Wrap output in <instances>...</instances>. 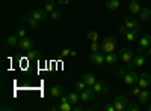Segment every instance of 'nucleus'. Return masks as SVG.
<instances>
[{
	"label": "nucleus",
	"mask_w": 151,
	"mask_h": 111,
	"mask_svg": "<svg viewBox=\"0 0 151 111\" xmlns=\"http://www.w3.org/2000/svg\"><path fill=\"white\" fill-rule=\"evenodd\" d=\"M118 54H119V60L122 62V63H125V65L130 63V62L133 60V57H134V53L130 50V48H121Z\"/></svg>",
	"instance_id": "39448f33"
},
{
	"label": "nucleus",
	"mask_w": 151,
	"mask_h": 111,
	"mask_svg": "<svg viewBox=\"0 0 151 111\" xmlns=\"http://www.w3.org/2000/svg\"><path fill=\"white\" fill-rule=\"evenodd\" d=\"M73 110H74V111H80L82 107H79V105H76V104H74V105H73Z\"/></svg>",
	"instance_id": "a19ab883"
},
{
	"label": "nucleus",
	"mask_w": 151,
	"mask_h": 111,
	"mask_svg": "<svg viewBox=\"0 0 151 111\" xmlns=\"http://www.w3.org/2000/svg\"><path fill=\"white\" fill-rule=\"evenodd\" d=\"M141 9H142V6L137 0H132V2L129 3V12L130 14H139Z\"/></svg>",
	"instance_id": "f3484780"
},
{
	"label": "nucleus",
	"mask_w": 151,
	"mask_h": 111,
	"mask_svg": "<svg viewBox=\"0 0 151 111\" xmlns=\"http://www.w3.org/2000/svg\"><path fill=\"white\" fill-rule=\"evenodd\" d=\"M98 32L97 30H92V32H89L88 33V39H89L91 42H95V41H98Z\"/></svg>",
	"instance_id": "7c9ffc66"
},
{
	"label": "nucleus",
	"mask_w": 151,
	"mask_h": 111,
	"mask_svg": "<svg viewBox=\"0 0 151 111\" xmlns=\"http://www.w3.org/2000/svg\"><path fill=\"white\" fill-rule=\"evenodd\" d=\"M124 84L125 86H129V87H132V86L137 84V80H139V75L134 72V71H127L125 72V75H124Z\"/></svg>",
	"instance_id": "20e7f679"
},
{
	"label": "nucleus",
	"mask_w": 151,
	"mask_h": 111,
	"mask_svg": "<svg viewBox=\"0 0 151 111\" xmlns=\"http://www.w3.org/2000/svg\"><path fill=\"white\" fill-rule=\"evenodd\" d=\"M106 110H107V111H116V110H115V105H113V102H112V104H106Z\"/></svg>",
	"instance_id": "58836bf2"
},
{
	"label": "nucleus",
	"mask_w": 151,
	"mask_h": 111,
	"mask_svg": "<svg viewBox=\"0 0 151 111\" xmlns=\"http://www.w3.org/2000/svg\"><path fill=\"white\" fill-rule=\"evenodd\" d=\"M80 93V101L82 102H91L92 99H94V90H92V87H86L83 92H79Z\"/></svg>",
	"instance_id": "9d476101"
},
{
	"label": "nucleus",
	"mask_w": 151,
	"mask_h": 111,
	"mask_svg": "<svg viewBox=\"0 0 151 111\" xmlns=\"http://www.w3.org/2000/svg\"><path fill=\"white\" fill-rule=\"evenodd\" d=\"M151 17V9L150 8H142L139 12V20L141 21H148Z\"/></svg>",
	"instance_id": "412c9836"
},
{
	"label": "nucleus",
	"mask_w": 151,
	"mask_h": 111,
	"mask_svg": "<svg viewBox=\"0 0 151 111\" xmlns=\"http://www.w3.org/2000/svg\"><path fill=\"white\" fill-rule=\"evenodd\" d=\"M148 110H150V111H151V104H150V105H148Z\"/></svg>",
	"instance_id": "37998d69"
},
{
	"label": "nucleus",
	"mask_w": 151,
	"mask_h": 111,
	"mask_svg": "<svg viewBox=\"0 0 151 111\" xmlns=\"http://www.w3.org/2000/svg\"><path fill=\"white\" fill-rule=\"evenodd\" d=\"M124 26L127 27L129 30H132V29H136L139 24H137V20L136 18H133V17H127L124 20Z\"/></svg>",
	"instance_id": "a211bd4d"
},
{
	"label": "nucleus",
	"mask_w": 151,
	"mask_h": 111,
	"mask_svg": "<svg viewBox=\"0 0 151 111\" xmlns=\"http://www.w3.org/2000/svg\"><path fill=\"white\" fill-rule=\"evenodd\" d=\"M50 18L52 20H59L60 18V12L59 11H53L52 14H50Z\"/></svg>",
	"instance_id": "f704fd0d"
},
{
	"label": "nucleus",
	"mask_w": 151,
	"mask_h": 111,
	"mask_svg": "<svg viewBox=\"0 0 151 111\" xmlns=\"http://www.w3.org/2000/svg\"><path fill=\"white\" fill-rule=\"evenodd\" d=\"M77 56V51H74V50H71V57H76Z\"/></svg>",
	"instance_id": "79ce46f5"
},
{
	"label": "nucleus",
	"mask_w": 151,
	"mask_h": 111,
	"mask_svg": "<svg viewBox=\"0 0 151 111\" xmlns=\"http://www.w3.org/2000/svg\"><path fill=\"white\" fill-rule=\"evenodd\" d=\"M92 90L95 93H107L109 92V84H106L103 80H97V83L92 86Z\"/></svg>",
	"instance_id": "6e6552de"
},
{
	"label": "nucleus",
	"mask_w": 151,
	"mask_h": 111,
	"mask_svg": "<svg viewBox=\"0 0 151 111\" xmlns=\"http://www.w3.org/2000/svg\"><path fill=\"white\" fill-rule=\"evenodd\" d=\"M118 32H119L121 35H125V33H127V32H129V29H127V27H125V26H124V23H122V24H121V26L118 27Z\"/></svg>",
	"instance_id": "c9c22d12"
},
{
	"label": "nucleus",
	"mask_w": 151,
	"mask_h": 111,
	"mask_svg": "<svg viewBox=\"0 0 151 111\" xmlns=\"http://www.w3.org/2000/svg\"><path fill=\"white\" fill-rule=\"evenodd\" d=\"M113 105H115L116 111H125L127 110V105H129V101L124 95H118L115 99H113Z\"/></svg>",
	"instance_id": "f03ea898"
},
{
	"label": "nucleus",
	"mask_w": 151,
	"mask_h": 111,
	"mask_svg": "<svg viewBox=\"0 0 151 111\" xmlns=\"http://www.w3.org/2000/svg\"><path fill=\"white\" fill-rule=\"evenodd\" d=\"M68 101L74 105V104H77V102H80V93L76 90V92H71L70 95H68Z\"/></svg>",
	"instance_id": "5701e85b"
},
{
	"label": "nucleus",
	"mask_w": 151,
	"mask_h": 111,
	"mask_svg": "<svg viewBox=\"0 0 151 111\" xmlns=\"http://www.w3.org/2000/svg\"><path fill=\"white\" fill-rule=\"evenodd\" d=\"M125 72H127V69H122V68H119V69H118V77L124 78V75H125Z\"/></svg>",
	"instance_id": "4c0bfd02"
},
{
	"label": "nucleus",
	"mask_w": 151,
	"mask_h": 111,
	"mask_svg": "<svg viewBox=\"0 0 151 111\" xmlns=\"http://www.w3.org/2000/svg\"><path fill=\"white\" fill-rule=\"evenodd\" d=\"M55 5H56L55 0H47V2H45V5H44V11L47 12L48 15H50V14H52V12L55 11Z\"/></svg>",
	"instance_id": "393cba45"
},
{
	"label": "nucleus",
	"mask_w": 151,
	"mask_h": 111,
	"mask_svg": "<svg viewBox=\"0 0 151 111\" xmlns=\"http://www.w3.org/2000/svg\"><path fill=\"white\" fill-rule=\"evenodd\" d=\"M101 50V44H98V41L91 42V51H100Z\"/></svg>",
	"instance_id": "2f4dec72"
},
{
	"label": "nucleus",
	"mask_w": 151,
	"mask_h": 111,
	"mask_svg": "<svg viewBox=\"0 0 151 111\" xmlns=\"http://www.w3.org/2000/svg\"><path fill=\"white\" fill-rule=\"evenodd\" d=\"M21 20H23V21H26V23L29 24V26H30V27H33V29H36L38 26H40V21L35 20V18H33L30 14H29V15H24V17H21Z\"/></svg>",
	"instance_id": "aec40b11"
},
{
	"label": "nucleus",
	"mask_w": 151,
	"mask_h": 111,
	"mask_svg": "<svg viewBox=\"0 0 151 111\" xmlns=\"http://www.w3.org/2000/svg\"><path fill=\"white\" fill-rule=\"evenodd\" d=\"M106 8L109 11H118L119 9V0H106Z\"/></svg>",
	"instance_id": "4be33fe9"
},
{
	"label": "nucleus",
	"mask_w": 151,
	"mask_h": 111,
	"mask_svg": "<svg viewBox=\"0 0 151 111\" xmlns=\"http://www.w3.org/2000/svg\"><path fill=\"white\" fill-rule=\"evenodd\" d=\"M88 87L86 86V83L83 81V80H79V81H76V84H74V89L77 90V92H83L85 89Z\"/></svg>",
	"instance_id": "cd10ccee"
},
{
	"label": "nucleus",
	"mask_w": 151,
	"mask_h": 111,
	"mask_svg": "<svg viewBox=\"0 0 151 111\" xmlns=\"http://www.w3.org/2000/svg\"><path fill=\"white\" fill-rule=\"evenodd\" d=\"M150 98H151V92L148 89H142V92L139 93V96H137V99H139L137 102H139L141 105H145V104H148Z\"/></svg>",
	"instance_id": "ddd939ff"
},
{
	"label": "nucleus",
	"mask_w": 151,
	"mask_h": 111,
	"mask_svg": "<svg viewBox=\"0 0 151 111\" xmlns=\"http://www.w3.org/2000/svg\"><path fill=\"white\" fill-rule=\"evenodd\" d=\"M104 57H106V54L101 51H92L91 54H89V62L91 63H94V65H97V66H100V65H104L106 63V60H104Z\"/></svg>",
	"instance_id": "7ed1b4c3"
},
{
	"label": "nucleus",
	"mask_w": 151,
	"mask_h": 111,
	"mask_svg": "<svg viewBox=\"0 0 151 111\" xmlns=\"http://www.w3.org/2000/svg\"><path fill=\"white\" fill-rule=\"evenodd\" d=\"M104 60H106V65H116L119 62V54L115 53V51H113V53H107Z\"/></svg>",
	"instance_id": "4468645a"
},
{
	"label": "nucleus",
	"mask_w": 151,
	"mask_h": 111,
	"mask_svg": "<svg viewBox=\"0 0 151 111\" xmlns=\"http://www.w3.org/2000/svg\"><path fill=\"white\" fill-rule=\"evenodd\" d=\"M59 111H71L73 110V104L68 101V102H59Z\"/></svg>",
	"instance_id": "a878e982"
},
{
	"label": "nucleus",
	"mask_w": 151,
	"mask_h": 111,
	"mask_svg": "<svg viewBox=\"0 0 151 111\" xmlns=\"http://www.w3.org/2000/svg\"><path fill=\"white\" fill-rule=\"evenodd\" d=\"M62 95H64V87H62L60 84H56L50 89V96L52 98H60Z\"/></svg>",
	"instance_id": "dca6fc26"
},
{
	"label": "nucleus",
	"mask_w": 151,
	"mask_h": 111,
	"mask_svg": "<svg viewBox=\"0 0 151 111\" xmlns=\"http://www.w3.org/2000/svg\"><path fill=\"white\" fill-rule=\"evenodd\" d=\"M134 68H136V65L133 63V60L130 62V63H127V65H125V69H127V71H134Z\"/></svg>",
	"instance_id": "e433bc0d"
},
{
	"label": "nucleus",
	"mask_w": 151,
	"mask_h": 111,
	"mask_svg": "<svg viewBox=\"0 0 151 111\" xmlns=\"http://www.w3.org/2000/svg\"><path fill=\"white\" fill-rule=\"evenodd\" d=\"M18 47H20V50L21 51H29V50H32L33 48V41L30 39V38H20V41H18Z\"/></svg>",
	"instance_id": "0eeeda50"
},
{
	"label": "nucleus",
	"mask_w": 151,
	"mask_h": 111,
	"mask_svg": "<svg viewBox=\"0 0 151 111\" xmlns=\"http://www.w3.org/2000/svg\"><path fill=\"white\" fill-rule=\"evenodd\" d=\"M137 84L141 86L142 89H148L150 86H151V75L148 72H144L139 75V80H137Z\"/></svg>",
	"instance_id": "1a4fd4ad"
},
{
	"label": "nucleus",
	"mask_w": 151,
	"mask_h": 111,
	"mask_svg": "<svg viewBox=\"0 0 151 111\" xmlns=\"http://www.w3.org/2000/svg\"><path fill=\"white\" fill-rule=\"evenodd\" d=\"M30 15L35 18V20H38V21H44L47 17H48V14H47V12L44 11V8H40V9H35V11H32L30 12Z\"/></svg>",
	"instance_id": "f8f14e48"
},
{
	"label": "nucleus",
	"mask_w": 151,
	"mask_h": 111,
	"mask_svg": "<svg viewBox=\"0 0 151 111\" xmlns=\"http://www.w3.org/2000/svg\"><path fill=\"white\" fill-rule=\"evenodd\" d=\"M142 92V87H141V86L139 84H134V86H132V90H130V93H132V96H134V98H137V96H139V93Z\"/></svg>",
	"instance_id": "c756f323"
},
{
	"label": "nucleus",
	"mask_w": 151,
	"mask_h": 111,
	"mask_svg": "<svg viewBox=\"0 0 151 111\" xmlns=\"http://www.w3.org/2000/svg\"><path fill=\"white\" fill-rule=\"evenodd\" d=\"M38 57H40V50H35V48H32V50L27 51V59H29V60H36Z\"/></svg>",
	"instance_id": "bb28decb"
},
{
	"label": "nucleus",
	"mask_w": 151,
	"mask_h": 111,
	"mask_svg": "<svg viewBox=\"0 0 151 111\" xmlns=\"http://www.w3.org/2000/svg\"><path fill=\"white\" fill-rule=\"evenodd\" d=\"M116 50V38L115 36H107L101 42V51L103 53H113Z\"/></svg>",
	"instance_id": "f257e3e1"
},
{
	"label": "nucleus",
	"mask_w": 151,
	"mask_h": 111,
	"mask_svg": "<svg viewBox=\"0 0 151 111\" xmlns=\"http://www.w3.org/2000/svg\"><path fill=\"white\" fill-rule=\"evenodd\" d=\"M82 80L86 83V86H88V87H92V86L97 83V78H95V75H94V74H91V72H86L85 75L82 77Z\"/></svg>",
	"instance_id": "2eb2a0df"
},
{
	"label": "nucleus",
	"mask_w": 151,
	"mask_h": 111,
	"mask_svg": "<svg viewBox=\"0 0 151 111\" xmlns=\"http://www.w3.org/2000/svg\"><path fill=\"white\" fill-rule=\"evenodd\" d=\"M145 60H147V56L139 53V54H136V56L133 57V63L136 65V68H141V66L145 65Z\"/></svg>",
	"instance_id": "6ab92c4d"
},
{
	"label": "nucleus",
	"mask_w": 151,
	"mask_h": 111,
	"mask_svg": "<svg viewBox=\"0 0 151 111\" xmlns=\"http://www.w3.org/2000/svg\"><path fill=\"white\" fill-rule=\"evenodd\" d=\"M144 54H145L147 57H151V45L148 47V51H147V53H144Z\"/></svg>",
	"instance_id": "ea45409f"
},
{
	"label": "nucleus",
	"mask_w": 151,
	"mask_h": 111,
	"mask_svg": "<svg viewBox=\"0 0 151 111\" xmlns=\"http://www.w3.org/2000/svg\"><path fill=\"white\" fill-rule=\"evenodd\" d=\"M15 35L18 36V38H24V36H26V32H24L23 27H17L15 29Z\"/></svg>",
	"instance_id": "473e14b6"
},
{
	"label": "nucleus",
	"mask_w": 151,
	"mask_h": 111,
	"mask_svg": "<svg viewBox=\"0 0 151 111\" xmlns=\"http://www.w3.org/2000/svg\"><path fill=\"white\" fill-rule=\"evenodd\" d=\"M60 57H64V59L71 57V50H68V48H65V50H62V51H60Z\"/></svg>",
	"instance_id": "72a5a7b5"
},
{
	"label": "nucleus",
	"mask_w": 151,
	"mask_h": 111,
	"mask_svg": "<svg viewBox=\"0 0 151 111\" xmlns=\"http://www.w3.org/2000/svg\"><path fill=\"white\" fill-rule=\"evenodd\" d=\"M151 45V35H144L142 38H141V41H139V47H137V53H141V54H144L145 53V50Z\"/></svg>",
	"instance_id": "423d86ee"
},
{
	"label": "nucleus",
	"mask_w": 151,
	"mask_h": 111,
	"mask_svg": "<svg viewBox=\"0 0 151 111\" xmlns=\"http://www.w3.org/2000/svg\"><path fill=\"white\" fill-rule=\"evenodd\" d=\"M142 108V105L139 102H129L127 105V111H139Z\"/></svg>",
	"instance_id": "c85d7f7f"
},
{
	"label": "nucleus",
	"mask_w": 151,
	"mask_h": 111,
	"mask_svg": "<svg viewBox=\"0 0 151 111\" xmlns=\"http://www.w3.org/2000/svg\"><path fill=\"white\" fill-rule=\"evenodd\" d=\"M141 35V27L137 26L136 29H132V30H129L127 33L124 35V38H125V41L127 42H133V41H136L137 39V36Z\"/></svg>",
	"instance_id": "9b49d317"
},
{
	"label": "nucleus",
	"mask_w": 151,
	"mask_h": 111,
	"mask_svg": "<svg viewBox=\"0 0 151 111\" xmlns=\"http://www.w3.org/2000/svg\"><path fill=\"white\" fill-rule=\"evenodd\" d=\"M18 41H20V38L14 33V35H9L8 36V39H6V44L9 45V47H15V45H18Z\"/></svg>",
	"instance_id": "b1692460"
}]
</instances>
